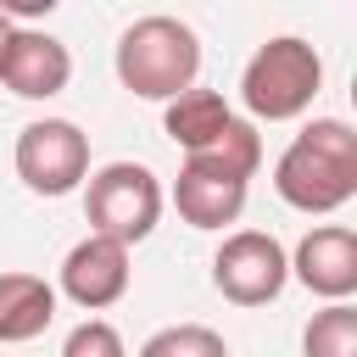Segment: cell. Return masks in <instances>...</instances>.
<instances>
[{
	"instance_id": "16",
	"label": "cell",
	"mask_w": 357,
	"mask_h": 357,
	"mask_svg": "<svg viewBox=\"0 0 357 357\" xmlns=\"http://www.w3.org/2000/svg\"><path fill=\"white\" fill-rule=\"evenodd\" d=\"M56 0H0V11L6 17H39V11H50Z\"/></svg>"
},
{
	"instance_id": "10",
	"label": "cell",
	"mask_w": 357,
	"mask_h": 357,
	"mask_svg": "<svg viewBox=\"0 0 357 357\" xmlns=\"http://www.w3.org/2000/svg\"><path fill=\"white\" fill-rule=\"evenodd\" d=\"M73 78V56L56 33L45 28H17L11 33V50H6V67H0V84L22 100H50L61 95Z\"/></svg>"
},
{
	"instance_id": "14",
	"label": "cell",
	"mask_w": 357,
	"mask_h": 357,
	"mask_svg": "<svg viewBox=\"0 0 357 357\" xmlns=\"http://www.w3.org/2000/svg\"><path fill=\"white\" fill-rule=\"evenodd\" d=\"M139 357H229V346L206 324H167L139 346Z\"/></svg>"
},
{
	"instance_id": "3",
	"label": "cell",
	"mask_w": 357,
	"mask_h": 357,
	"mask_svg": "<svg viewBox=\"0 0 357 357\" xmlns=\"http://www.w3.org/2000/svg\"><path fill=\"white\" fill-rule=\"evenodd\" d=\"M318 89H324V56L296 33L257 45V56L240 73V100H245L251 123H290L312 106Z\"/></svg>"
},
{
	"instance_id": "7",
	"label": "cell",
	"mask_w": 357,
	"mask_h": 357,
	"mask_svg": "<svg viewBox=\"0 0 357 357\" xmlns=\"http://www.w3.org/2000/svg\"><path fill=\"white\" fill-rule=\"evenodd\" d=\"M128 245L106 240V234H84L67 257H61V296L84 312H106L128 296Z\"/></svg>"
},
{
	"instance_id": "8",
	"label": "cell",
	"mask_w": 357,
	"mask_h": 357,
	"mask_svg": "<svg viewBox=\"0 0 357 357\" xmlns=\"http://www.w3.org/2000/svg\"><path fill=\"white\" fill-rule=\"evenodd\" d=\"M290 273L324 301H351V290H357V234L346 223L307 229L290 251Z\"/></svg>"
},
{
	"instance_id": "13",
	"label": "cell",
	"mask_w": 357,
	"mask_h": 357,
	"mask_svg": "<svg viewBox=\"0 0 357 357\" xmlns=\"http://www.w3.org/2000/svg\"><path fill=\"white\" fill-rule=\"evenodd\" d=\"M301 357H357V307L329 301L301 329Z\"/></svg>"
},
{
	"instance_id": "2",
	"label": "cell",
	"mask_w": 357,
	"mask_h": 357,
	"mask_svg": "<svg viewBox=\"0 0 357 357\" xmlns=\"http://www.w3.org/2000/svg\"><path fill=\"white\" fill-rule=\"evenodd\" d=\"M117 84L139 100H173L184 89H195V73H201V39L190 22L167 17V11H151V17H134L117 39Z\"/></svg>"
},
{
	"instance_id": "9",
	"label": "cell",
	"mask_w": 357,
	"mask_h": 357,
	"mask_svg": "<svg viewBox=\"0 0 357 357\" xmlns=\"http://www.w3.org/2000/svg\"><path fill=\"white\" fill-rule=\"evenodd\" d=\"M245 190L251 178L218 167V162H201V156H184L178 178H173V206L190 229H223L245 212Z\"/></svg>"
},
{
	"instance_id": "17",
	"label": "cell",
	"mask_w": 357,
	"mask_h": 357,
	"mask_svg": "<svg viewBox=\"0 0 357 357\" xmlns=\"http://www.w3.org/2000/svg\"><path fill=\"white\" fill-rule=\"evenodd\" d=\"M11 33H17V22L0 11V67H6V50H11Z\"/></svg>"
},
{
	"instance_id": "15",
	"label": "cell",
	"mask_w": 357,
	"mask_h": 357,
	"mask_svg": "<svg viewBox=\"0 0 357 357\" xmlns=\"http://www.w3.org/2000/svg\"><path fill=\"white\" fill-rule=\"evenodd\" d=\"M61 357H128V346H123V335H117L106 318H84V324L67 329Z\"/></svg>"
},
{
	"instance_id": "5",
	"label": "cell",
	"mask_w": 357,
	"mask_h": 357,
	"mask_svg": "<svg viewBox=\"0 0 357 357\" xmlns=\"http://www.w3.org/2000/svg\"><path fill=\"white\" fill-rule=\"evenodd\" d=\"M11 162L33 195H73L89 178V134L67 117H39L17 134Z\"/></svg>"
},
{
	"instance_id": "4",
	"label": "cell",
	"mask_w": 357,
	"mask_h": 357,
	"mask_svg": "<svg viewBox=\"0 0 357 357\" xmlns=\"http://www.w3.org/2000/svg\"><path fill=\"white\" fill-rule=\"evenodd\" d=\"M84 218L89 234H106L117 245H139L162 218V184L145 162H106L84 184Z\"/></svg>"
},
{
	"instance_id": "12",
	"label": "cell",
	"mask_w": 357,
	"mask_h": 357,
	"mask_svg": "<svg viewBox=\"0 0 357 357\" xmlns=\"http://www.w3.org/2000/svg\"><path fill=\"white\" fill-rule=\"evenodd\" d=\"M229 123H234V112H229V100H223L218 89H184V95H173L167 112H162V128H167V139H173L184 156L206 151Z\"/></svg>"
},
{
	"instance_id": "11",
	"label": "cell",
	"mask_w": 357,
	"mask_h": 357,
	"mask_svg": "<svg viewBox=\"0 0 357 357\" xmlns=\"http://www.w3.org/2000/svg\"><path fill=\"white\" fill-rule=\"evenodd\" d=\"M56 318V284L39 273H0V346L45 335Z\"/></svg>"
},
{
	"instance_id": "6",
	"label": "cell",
	"mask_w": 357,
	"mask_h": 357,
	"mask_svg": "<svg viewBox=\"0 0 357 357\" xmlns=\"http://www.w3.org/2000/svg\"><path fill=\"white\" fill-rule=\"evenodd\" d=\"M212 284L234 307H268L290 284V251L262 229H234L212 257Z\"/></svg>"
},
{
	"instance_id": "1",
	"label": "cell",
	"mask_w": 357,
	"mask_h": 357,
	"mask_svg": "<svg viewBox=\"0 0 357 357\" xmlns=\"http://www.w3.org/2000/svg\"><path fill=\"white\" fill-rule=\"evenodd\" d=\"M273 190H279L284 206H296L307 218L340 212L357 195V134H351V123L312 117L284 145V156L273 162Z\"/></svg>"
}]
</instances>
